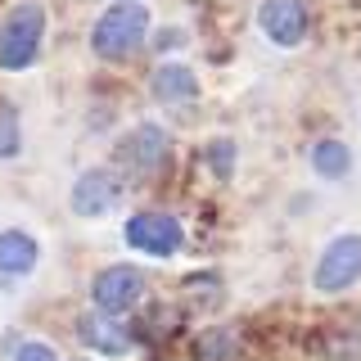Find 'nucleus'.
I'll use <instances>...</instances> for the list:
<instances>
[{"mask_svg": "<svg viewBox=\"0 0 361 361\" xmlns=\"http://www.w3.org/2000/svg\"><path fill=\"white\" fill-rule=\"evenodd\" d=\"M149 27H154V18L140 0H118V5H109L104 14L95 18V27H90V54L104 59V63H122L127 54H135L145 45Z\"/></svg>", "mask_w": 361, "mask_h": 361, "instance_id": "obj_1", "label": "nucleus"}, {"mask_svg": "<svg viewBox=\"0 0 361 361\" xmlns=\"http://www.w3.org/2000/svg\"><path fill=\"white\" fill-rule=\"evenodd\" d=\"M45 45V5L23 0L0 23V73H27Z\"/></svg>", "mask_w": 361, "mask_h": 361, "instance_id": "obj_2", "label": "nucleus"}, {"mask_svg": "<svg viewBox=\"0 0 361 361\" xmlns=\"http://www.w3.org/2000/svg\"><path fill=\"white\" fill-rule=\"evenodd\" d=\"M167 149H172V135L158 127V122H135V127L113 145V172L122 180L154 176L158 167L167 163Z\"/></svg>", "mask_w": 361, "mask_h": 361, "instance_id": "obj_3", "label": "nucleus"}, {"mask_svg": "<svg viewBox=\"0 0 361 361\" xmlns=\"http://www.w3.org/2000/svg\"><path fill=\"white\" fill-rule=\"evenodd\" d=\"M357 280H361V235L343 231L321 248L316 271H312V285H316V293H348Z\"/></svg>", "mask_w": 361, "mask_h": 361, "instance_id": "obj_4", "label": "nucleus"}, {"mask_svg": "<svg viewBox=\"0 0 361 361\" xmlns=\"http://www.w3.org/2000/svg\"><path fill=\"white\" fill-rule=\"evenodd\" d=\"M122 240H127V248H135L145 257H172L185 244V226L172 212H135V217H127Z\"/></svg>", "mask_w": 361, "mask_h": 361, "instance_id": "obj_5", "label": "nucleus"}, {"mask_svg": "<svg viewBox=\"0 0 361 361\" xmlns=\"http://www.w3.org/2000/svg\"><path fill=\"white\" fill-rule=\"evenodd\" d=\"M118 203H122V176L113 172V167H90V172H82L73 180V190H68V208L86 221L109 217Z\"/></svg>", "mask_w": 361, "mask_h": 361, "instance_id": "obj_6", "label": "nucleus"}, {"mask_svg": "<svg viewBox=\"0 0 361 361\" xmlns=\"http://www.w3.org/2000/svg\"><path fill=\"white\" fill-rule=\"evenodd\" d=\"M140 293H145V276L127 262H113L104 271H95V280H90V302L99 312H113V316L131 312L140 302Z\"/></svg>", "mask_w": 361, "mask_h": 361, "instance_id": "obj_7", "label": "nucleus"}, {"mask_svg": "<svg viewBox=\"0 0 361 361\" xmlns=\"http://www.w3.org/2000/svg\"><path fill=\"white\" fill-rule=\"evenodd\" d=\"M257 27H262V37L271 45L293 50V45L307 41L312 14H307V5H302V0H262V9H257Z\"/></svg>", "mask_w": 361, "mask_h": 361, "instance_id": "obj_8", "label": "nucleus"}, {"mask_svg": "<svg viewBox=\"0 0 361 361\" xmlns=\"http://www.w3.org/2000/svg\"><path fill=\"white\" fill-rule=\"evenodd\" d=\"M41 262V240L23 226H5L0 231V276L5 280H23L32 276Z\"/></svg>", "mask_w": 361, "mask_h": 361, "instance_id": "obj_9", "label": "nucleus"}, {"mask_svg": "<svg viewBox=\"0 0 361 361\" xmlns=\"http://www.w3.org/2000/svg\"><path fill=\"white\" fill-rule=\"evenodd\" d=\"M77 334H82L86 348H95L99 357H127L131 353V334L122 330V321L113 312H86L82 325H77Z\"/></svg>", "mask_w": 361, "mask_h": 361, "instance_id": "obj_10", "label": "nucleus"}, {"mask_svg": "<svg viewBox=\"0 0 361 361\" xmlns=\"http://www.w3.org/2000/svg\"><path fill=\"white\" fill-rule=\"evenodd\" d=\"M149 90H154V99H163V104H195V99L203 95L195 68H190V63H176V59L154 68Z\"/></svg>", "mask_w": 361, "mask_h": 361, "instance_id": "obj_11", "label": "nucleus"}, {"mask_svg": "<svg viewBox=\"0 0 361 361\" xmlns=\"http://www.w3.org/2000/svg\"><path fill=\"white\" fill-rule=\"evenodd\" d=\"M312 172L321 180H343L353 172V149H348L343 140H334V135H325V140L312 145Z\"/></svg>", "mask_w": 361, "mask_h": 361, "instance_id": "obj_12", "label": "nucleus"}, {"mask_svg": "<svg viewBox=\"0 0 361 361\" xmlns=\"http://www.w3.org/2000/svg\"><path fill=\"white\" fill-rule=\"evenodd\" d=\"M195 357L199 361H231L235 357V334L231 330H203L195 338Z\"/></svg>", "mask_w": 361, "mask_h": 361, "instance_id": "obj_13", "label": "nucleus"}, {"mask_svg": "<svg viewBox=\"0 0 361 361\" xmlns=\"http://www.w3.org/2000/svg\"><path fill=\"white\" fill-rule=\"evenodd\" d=\"M208 172L217 180H231V172H235V140L231 135H221V140L208 145Z\"/></svg>", "mask_w": 361, "mask_h": 361, "instance_id": "obj_14", "label": "nucleus"}, {"mask_svg": "<svg viewBox=\"0 0 361 361\" xmlns=\"http://www.w3.org/2000/svg\"><path fill=\"white\" fill-rule=\"evenodd\" d=\"M23 149V131H18V113L0 109V158H18Z\"/></svg>", "mask_w": 361, "mask_h": 361, "instance_id": "obj_15", "label": "nucleus"}, {"mask_svg": "<svg viewBox=\"0 0 361 361\" xmlns=\"http://www.w3.org/2000/svg\"><path fill=\"white\" fill-rule=\"evenodd\" d=\"M14 361H59V357H54V348L45 338H23L14 348Z\"/></svg>", "mask_w": 361, "mask_h": 361, "instance_id": "obj_16", "label": "nucleus"}, {"mask_svg": "<svg viewBox=\"0 0 361 361\" xmlns=\"http://www.w3.org/2000/svg\"><path fill=\"white\" fill-rule=\"evenodd\" d=\"M73 361H90V357H73Z\"/></svg>", "mask_w": 361, "mask_h": 361, "instance_id": "obj_17", "label": "nucleus"}]
</instances>
